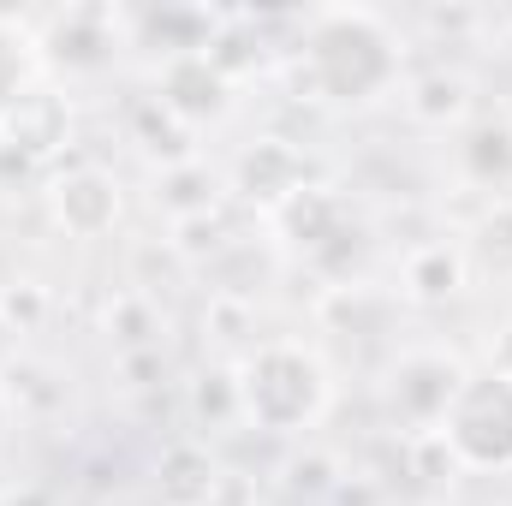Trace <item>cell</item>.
Listing matches in <instances>:
<instances>
[{
  "mask_svg": "<svg viewBox=\"0 0 512 506\" xmlns=\"http://www.w3.org/2000/svg\"><path fill=\"white\" fill-rule=\"evenodd\" d=\"M12 84H18V60H12V42H6V30H0V108L12 102Z\"/></svg>",
  "mask_w": 512,
  "mask_h": 506,
  "instance_id": "cell-1",
  "label": "cell"
}]
</instances>
